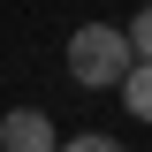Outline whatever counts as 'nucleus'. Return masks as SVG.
I'll return each mask as SVG.
<instances>
[{
    "label": "nucleus",
    "mask_w": 152,
    "mask_h": 152,
    "mask_svg": "<svg viewBox=\"0 0 152 152\" xmlns=\"http://www.w3.org/2000/svg\"><path fill=\"white\" fill-rule=\"evenodd\" d=\"M129 69H137L129 31H114V23H84V31L69 38V76L84 84V91H122Z\"/></svg>",
    "instance_id": "f257e3e1"
},
{
    "label": "nucleus",
    "mask_w": 152,
    "mask_h": 152,
    "mask_svg": "<svg viewBox=\"0 0 152 152\" xmlns=\"http://www.w3.org/2000/svg\"><path fill=\"white\" fill-rule=\"evenodd\" d=\"M0 152H61V137L38 107H8L0 114Z\"/></svg>",
    "instance_id": "f03ea898"
},
{
    "label": "nucleus",
    "mask_w": 152,
    "mask_h": 152,
    "mask_svg": "<svg viewBox=\"0 0 152 152\" xmlns=\"http://www.w3.org/2000/svg\"><path fill=\"white\" fill-rule=\"evenodd\" d=\"M122 107H129L137 122H152V61H137V69L122 76Z\"/></svg>",
    "instance_id": "7ed1b4c3"
},
{
    "label": "nucleus",
    "mask_w": 152,
    "mask_h": 152,
    "mask_svg": "<svg viewBox=\"0 0 152 152\" xmlns=\"http://www.w3.org/2000/svg\"><path fill=\"white\" fill-rule=\"evenodd\" d=\"M129 46H137V61H152V8H137V23H129Z\"/></svg>",
    "instance_id": "20e7f679"
},
{
    "label": "nucleus",
    "mask_w": 152,
    "mask_h": 152,
    "mask_svg": "<svg viewBox=\"0 0 152 152\" xmlns=\"http://www.w3.org/2000/svg\"><path fill=\"white\" fill-rule=\"evenodd\" d=\"M61 152H122L114 137H99V129H84V137H61Z\"/></svg>",
    "instance_id": "39448f33"
}]
</instances>
